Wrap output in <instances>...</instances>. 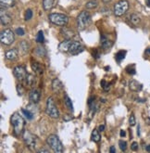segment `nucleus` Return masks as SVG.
<instances>
[{
	"mask_svg": "<svg viewBox=\"0 0 150 153\" xmlns=\"http://www.w3.org/2000/svg\"><path fill=\"white\" fill-rule=\"evenodd\" d=\"M10 122H11V124L13 126L14 135H15L16 136H20L21 135H22L23 131H24L25 121L21 114L19 112L13 113L11 115V118H10Z\"/></svg>",
	"mask_w": 150,
	"mask_h": 153,
	"instance_id": "1",
	"label": "nucleus"
},
{
	"mask_svg": "<svg viewBox=\"0 0 150 153\" xmlns=\"http://www.w3.org/2000/svg\"><path fill=\"white\" fill-rule=\"evenodd\" d=\"M46 143L49 145L51 150L56 153H62L64 150L61 141H60L58 136L56 135H50L46 138Z\"/></svg>",
	"mask_w": 150,
	"mask_h": 153,
	"instance_id": "2",
	"label": "nucleus"
},
{
	"mask_svg": "<svg viewBox=\"0 0 150 153\" xmlns=\"http://www.w3.org/2000/svg\"><path fill=\"white\" fill-rule=\"evenodd\" d=\"M91 15L87 11H82L77 17V27L79 31H83L90 25Z\"/></svg>",
	"mask_w": 150,
	"mask_h": 153,
	"instance_id": "3",
	"label": "nucleus"
},
{
	"mask_svg": "<svg viewBox=\"0 0 150 153\" xmlns=\"http://www.w3.org/2000/svg\"><path fill=\"white\" fill-rule=\"evenodd\" d=\"M50 22L58 26H66L69 22V17L61 13H51L48 16Z\"/></svg>",
	"mask_w": 150,
	"mask_h": 153,
	"instance_id": "4",
	"label": "nucleus"
},
{
	"mask_svg": "<svg viewBox=\"0 0 150 153\" xmlns=\"http://www.w3.org/2000/svg\"><path fill=\"white\" fill-rule=\"evenodd\" d=\"M22 138L27 147H29L31 150H34L35 149L37 137L34 135V134H32L30 131L26 130L22 134Z\"/></svg>",
	"mask_w": 150,
	"mask_h": 153,
	"instance_id": "5",
	"label": "nucleus"
},
{
	"mask_svg": "<svg viewBox=\"0 0 150 153\" xmlns=\"http://www.w3.org/2000/svg\"><path fill=\"white\" fill-rule=\"evenodd\" d=\"M45 112L47 115H49L51 118H58L59 117V111L57 108V106L55 105L53 98H48L47 101H46V109Z\"/></svg>",
	"mask_w": 150,
	"mask_h": 153,
	"instance_id": "6",
	"label": "nucleus"
},
{
	"mask_svg": "<svg viewBox=\"0 0 150 153\" xmlns=\"http://www.w3.org/2000/svg\"><path fill=\"white\" fill-rule=\"evenodd\" d=\"M128 9H129V2L127 0H120V1H119L114 6L113 9L114 15L117 17H120L127 12Z\"/></svg>",
	"mask_w": 150,
	"mask_h": 153,
	"instance_id": "7",
	"label": "nucleus"
},
{
	"mask_svg": "<svg viewBox=\"0 0 150 153\" xmlns=\"http://www.w3.org/2000/svg\"><path fill=\"white\" fill-rule=\"evenodd\" d=\"M0 40L1 43L6 46L11 45L15 40V36H14V33L10 29H5L1 32L0 35Z\"/></svg>",
	"mask_w": 150,
	"mask_h": 153,
	"instance_id": "8",
	"label": "nucleus"
},
{
	"mask_svg": "<svg viewBox=\"0 0 150 153\" xmlns=\"http://www.w3.org/2000/svg\"><path fill=\"white\" fill-rule=\"evenodd\" d=\"M13 74L14 76L20 81H23L25 80L26 77H27V71H26V69L24 68L23 66H17L14 68L13 70Z\"/></svg>",
	"mask_w": 150,
	"mask_h": 153,
	"instance_id": "9",
	"label": "nucleus"
},
{
	"mask_svg": "<svg viewBox=\"0 0 150 153\" xmlns=\"http://www.w3.org/2000/svg\"><path fill=\"white\" fill-rule=\"evenodd\" d=\"M40 98H41V95H40V92L38 90L36 89H32L30 93H29V98H30V101L32 103V104H36L39 102L40 100Z\"/></svg>",
	"mask_w": 150,
	"mask_h": 153,
	"instance_id": "10",
	"label": "nucleus"
},
{
	"mask_svg": "<svg viewBox=\"0 0 150 153\" xmlns=\"http://www.w3.org/2000/svg\"><path fill=\"white\" fill-rule=\"evenodd\" d=\"M72 43V39H66L62 41L58 46V49L60 52H63V53H66V52L69 51V47H71V45Z\"/></svg>",
	"mask_w": 150,
	"mask_h": 153,
	"instance_id": "11",
	"label": "nucleus"
},
{
	"mask_svg": "<svg viewBox=\"0 0 150 153\" xmlns=\"http://www.w3.org/2000/svg\"><path fill=\"white\" fill-rule=\"evenodd\" d=\"M18 54H19V51L16 48H12L10 50H8L6 53H5V57L8 60H15L18 58Z\"/></svg>",
	"mask_w": 150,
	"mask_h": 153,
	"instance_id": "12",
	"label": "nucleus"
},
{
	"mask_svg": "<svg viewBox=\"0 0 150 153\" xmlns=\"http://www.w3.org/2000/svg\"><path fill=\"white\" fill-rule=\"evenodd\" d=\"M63 89V84L60 82V80L58 78H55L52 81V90L55 93H59Z\"/></svg>",
	"mask_w": 150,
	"mask_h": 153,
	"instance_id": "13",
	"label": "nucleus"
},
{
	"mask_svg": "<svg viewBox=\"0 0 150 153\" xmlns=\"http://www.w3.org/2000/svg\"><path fill=\"white\" fill-rule=\"evenodd\" d=\"M129 87L133 92H139V91H141V90H142L143 85L140 84V83H138L137 81L132 80L130 82V84H129Z\"/></svg>",
	"mask_w": 150,
	"mask_h": 153,
	"instance_id": "14",
	"label": "nucleus"
},
{
	"mask_svg": "<svg viewBox=\"0 0 150 153\" xmlns=\"http://www.w3.org/2000/svg\"><path fill=\"white\" fill-rule=\"evenodd\" d=\"M60 33H62V35L66 38V39H72V38H73L75 36V33L72 30L69 29V28H67V27H64V26L62 27Z\"/></svg>",
	"mask_w": 150,
	"mask_h": 153,
	"instance_id": "15",
	"label": "nucleus"
},
{
	"mask_svg": "<svg viewBox=\"0 0 150 153\" xmlns=\"http://www.w3.org/2000/svg\"><path fill=\"white\" fill-rule=\"evenodd\" d=\"M11 22V17L7 13H4V8H1V24L4 26L8 25Z\"/></svg>",
	"mask_w": 150,
	"mask_h": 153,
	"instance_id": "16",
	"label": "nucleus"
},
{
	"mask_svg": "<svg viewBox=\"0 0 150 153\" xmlns=\"http://www.w3.org/2000/svg\"><path fill=\"white\" fill-rule=\"evenodd\" d=\"M112 46H113V42L109 41L105 35H102L101 36V46H102V48L109 49Z\"/></svg>",
	"mask_w": 150,
	"mask_h": 153,
	"instance_id": "17",
	"label": "nucleus"
},
{
	"mask_svg": "<svg viewBox=\"0 0 150 153\" xmlns=\"http://www.w3.org/2000/svg\"><path fill=\"white\" fill-rule=\"evenodd\" d=\"M16 0H0L1 8H8L15 5Z\"/></svg>",
	"mask_w": 150,
	"mask_h": 153,
	"instance_id": "18",
	"label": "nucleus"
},
{
	"mask_svg": "<svg viewBox=\"0 0 150 153\" xmlns=\"http://www.w3.org/2000/svg\"><path fill=\"white\" fill-rule=\"evenodd\" d=\"M32 71H34L35 73L39 74V75L43 73V69H42L41 64L38 63V62H36V61L32 62Z\"/></svg>",
	"mask_w": 150,
	"mask_h": 153,
	"instance_id": "19",
	"label": "nucleus"
},
{
	"mask_svg": "<svg viewBox=\"0 0 150 153\" xmlns=\"http://www.w3.org/2000/svg\"><path fill=\"white\" fill-rule=\"evenodd\" d=\"M54 2L55 0H43V8L45 10L48 11L54 6Z\"/></svg>",
	"mask_w": 150,
	"mask_h": 153,
	"instance_id": "20",
	"label": "nucleus"
},
{
	"mask_svg": "<svg viewBox=\"0 0 150 153\" xmlns=\"http://www.w3.org/2000/svg\"><path fill=\"white\" fill-rule=\"evenodd\" d=\"M91 139L92 141L98 143L101 140V136L99 134V130H97V129H95L93 132H92V136H91Z\"/></svg>",
	"mask_w": 150,
	"mask_h": 153,
	"instance_id": "21",
	"label": "nucleus"
},
{
	"mask_svg": "<svg viewBox=\"0 0 150 153\" xmlns=\"http://www.w3.org/2000/svg\"><path fill=\"white\" fill-rule=\"evenodd\" d=\"M25 81H26V84H27V85H29L30 87H32L34 85V84H35V77L32 74H30V73H28V75H27V77H26V79H25Z\"/></svg>",
	"mask_w": 150,
	"mask_h": 153,
	"instance_id": "22",
	"label": "nucleus"
},
{
	"mask_svg": "<svg viewBox=\"0 0 150 153\" xmlns=\"http://www.w3.org/2000/svg\"><path fill=\"white\" fill-rule=\"evenodd\" d=\"M64 101H65V104H66L67 108L69 109V111H73V105H72V99L69 98V96L66 94L64 96Z\"/></svg>",
	"mask_w": 150,
	"mask_h": 153,
	"instance_id": "23",
	"label": "nucleus"
},
{
	"mask_svg": "<svg viewBox=\"0 0 150 153\" xmlns=\"http://www.w3.org/2000/svg\"><path fill=\"white\" fill-rule=\"evenodd\" d=\"M21 112L24 114V116L27 118V120H32V118H34V112L31 111L30 109H21Z\"/></svg>",
	"mask_w": 150,
	"mask_h": 153,
	"instance_id": "24",
	"label": "nucleus"
},
{
	"mask_svg": "<svg viewBox=\"0 0 150 153\" xmlns=\"http://www.w3.org/2000/svg\"><path fill=\"white\" fill-rule=\"evenodd\" d=\"M126 52L125 50L123 51V50H120V51H119L118 53H117L116 55H115V59H116V60L118 61V62H120L121 60H122L124 58H125V55H126Z\"/></svg>",
	"mask_w": 150,
	"mask_h": 153,
	"instance_id": "25",
	"label": "nucleus"
},
{
	"mask_svg": "<svg viewBox=\"0 0 150 153\" xmlns=\"http://www.w3.org/2000/svg\"><path fill=\"white\" fill-rule=\"evenodd\" d=\"M98 6V2L96 0H91V1H89L86 3L85 7L87 9H93V8H96Z\"/></svg>",
	"mask_w": 150,
	"mask_h": 153,
	"instance_id": "26",
	"label": "nucleus"
},
{
	"mask_svg": "<svg viewBox=\"0 0 150 153\" xmlns=\"http://www.w3.org/2000/svg\"><path fill=\"white\" fill-rule=\"evenodd\" d=\"M20 47L21 48L23 53H26L29 50V44L27 43V41H21V43L20 44Z\"/></svg>",
	"mask_w": 150,
	"mask_h": 153,
	"instance_id": "27",
	"label": "nucleus"
},
{
	"mask_svg": "<svg viewBox=\"0 0 150 153\" xmlns=\"http://www.w3.org/2000/svg\"><path fill=\"white\" fill-rule=\"evenodd\" d=\"M140 21H141V19H140V17L137 14H133V15L131 16V21H132V23L134 25H137L140 22Z\"/></svg>",
	"mask_w": 150,
	"mask_h": 153,
	"instance_id": "28",
	"label": "nucleus"
},
{
	"mask_svg": "<svg viewBox=\"0 0 150 153\" xmlns=\"http://www.w3.org/2000/svg\"><path fill=\"white\" fill-rule=\"evenodd\" d=\"M35 40H36L37 43H43L44 42L45 38H44V33H43V31H39L38 32V33H37V35H36Z\"/></svg>",
	"mask_w": 150,
	"mask_h": 153,
	"instance_id": "29",
	"label": "nucleus"
},
{
	"mask_svg": "<svg viewBox=\"0 0 150 153\" xmlns=\"http://www.w3.org/2000/svg\"><path fill=\"white\" fill-rule=\"evenodd\" d=\"M119 146H120V149L121 151H125L126 150H127V143L123 140L119 141Z\"/></svg>",
	"mask_w": 150,
	"mask_h": 153,
	"instance_id": "30",
	"label": "nucleus"
},
{
	"mask_svg": "<svg viewBox=\"0 0 150 153\" xmlns=\"http://www.w3.org/2000/svg\"><path fill=\"white\" fill-rule=\"evenodd\" d=\"M126 71H127V73L129 74H135V66H134V64L131 65V66H128L127 69H126Z\"/></svg>",
	"mask_w": 150,
	"mask_h": 153,
	"instance_id": "31",
	"label": "nucleus"
},
{
	"mask_svg": "<svg viewBox=\"0 0 150 153\" xmlns=\"http://www.w3.org/2000/svg\"><path fill=\"white\" fill-rule=\"evenodd\" d=\"M32 17V9H27L25 12V21H29L31 20Z\"/></svg>",
	"mask_w": 150,
	"mask_h": 153,
	"instance_id": "32",
	"label": "nucleus"
},
{
	"mask_svg": "<svg viewBox=\"0 0 150 153\" xmlns=\"http://www.w3.org/2000/svg\"><path fill=\"white\" fill-rule=\"evenodd\" d=\"M17 92L19 96H22L24 93V89H23L21 84H17Z\"/></svg>",
	"mask_w": 150,
	"mask_h": 153,
	"instance_id": "33",
	"label": "nucleus"
},
{
	"mask_svg": "<svg viewBox=\"0 0 150 153\" xmlns=\"http://www.w3.org/2000/svg\"><path fill=\"white\" fill-rule=\"evenodd\" d=\"M129 123H130L131 126H134L135 123H136V121H135V117H134L133 114H132V115L130 116V118H129Z\"/></svg>",
	"mask_w": 150,
	"mask_h": 153,
	"instance_id": "34",
	"label": "nucleus"
},
{
	"mask_svg": "<svg viewBox=\"0 0 150 153\" xmlns=\"http://www.w3.org/2000/svg\"><path fill=\"white\" fill-rule=\"evenodd\" d=\"M36 52L39 54V56H44L45 54V50L44 47H42V46H38V47H37Z\"/></svg>",
	"mask_w": 150,
	"mask_h": 153,
	"instance_id": "35",
	"label": "nucleus"
},
{
	"mask_svg": "<svg viewBox=\"0 0 150 153\" xmlns=\"http://www.w3.org/2000/svg\"><path fill=\"white\" fill-rule=\"evenodd\" d=\"M16 35H20V36H23L25 35V32H24V30L22 29V28H17L16 29Z\"/></svg>",
	"mask_w": 150,
	"mask_h": 153,
	"instance_id": "36",
	"label": "nucleus"
},
{
	"mask_svg": "<svg viewBox=\"0 0 150 153\" xmlns=\"http://www.w3.org/2000/svg\"><path fill=\"white\" fill-rule=\"evenodd\" d=\"M131 149L133 151H136L138 150V143L137 142H133L132 146H131Z\"/></svg>",
	"mask_w": 150,
	"mask_h": 153,
	"instance_id": "37",
	"label": "nucleus"
},
{
	"mask_svg": "<svg viewBox=\"0 0 150 153\" xmlns=\"http://www.w3.org/2000/svg\"><path fill=\"white\" fill-rule=\"evenodd\" d=\"M101 84H102V87L104 88V90H109V84H107L106 81H102Z\"/></svg>",
	"mask_w": 150,
	"mask_h": 153,
	"instance_id": "38",
	"label": "nucleus"
},
{
	"mask_svg": "<svg viewBox=\"0 0 150 153\" xmlns=\"http://www.w3.org/2000/svg\"><path fill=\"white\" fill-rule=\"evenodd\" d=\"M63 119H64V121H69V120H72V117L71 115H65Z\"/></svg>",
	"mask_w": 150,
	"mask_h": 153,
	"instance_id": "39",
	"label": "nucleus"
},
{
	"mask_svg": "<svg viewBox=\"0 0 150 153\" xmlns=\"http://www.w3.org/2000/svg\"><path fill=\"white\" fill-rule=\"evenodd\" d=\"M105 130V125L104 124H101V125H99V132H103Z\"/></svg>",
	"mask_w": 150,
	"mask_h": 153,
	"instance_id": "40",
	"label": "nucleus"
},
{
	"mask_svg": "<svg viewBox=\"0 0 150 153\" xmlns=\"http://www.w3.org/2000/svg\"><path fill=\"white\" fill-rule=\"evenodd\" d=\"M109 151H110V153H115V152H116V149H115L113 146H112V147H110Z\"/></svg>",
	"mask_w": 150,
	"mask_h": 153,
	"instance_id": "41",
	"label": "nucleus"
},
{
	"mask_svg": "<svg viewBox=\"0 0 150 153\" xmlns=\"http://www.w3.org/2000/svg\"><path fill=\"white\" fill-rule=\"evenodd\" d=\"M120 136H121V137H122V136H125L126 133H125V131H124V130H121V131H120Z\"/></svg>",
	"mask_w": 150,
	"mask_h": 153,
	"instance_id": "42",
	"label": "nucleus"
},
{
	"mask_svg": "<svg viewBox=\"0 0 150 153\" xmlns=\"http://www.w3.org/2000/svg\"><path fill=\"white\" fill-rule=\"evenodd\" d=\"M38 152H45V153H48V150H45V149H41L38 150Z\"/></svg>",
	"mask_w": 150,
	"mask_h": 153,
	"instance_id": "43",
	"label": "nucleus"
},
{
	"mask_svg": "<svg viewBox=\"0 0 150 153\" xmlns=\"http://www.w3.org/2000/svg\"><path fill=\"white\" fill-rule=\"evenodd\" d=\"M146 150H147V151H148V152H150V145L147 146V147H146Z\"/></svg>",
	"mask_w": 150,
	"mask_h": 153,
	"instance_id": "44",
	"label": "nucleus"
},
{
	"mask_svg": "<svg viewBox=\"0 0 150 153\" xmlns=\"http://www.w3.org/2000/svg\"><path fill=\"white\" fill-rule=\"evenodd\" d=\"M147 3L148 6H150V0H147Z\"/></svg>",
	"mask_w": 150,
	"mask_h": 153,
	"instance_id": "45",
	"label": "nucleus"
},
{
	"mask_svg": "<svg viewBox=\"0 0 150 153\" xmlns=\"http://www.w3.org/2000/svg\"><path fill=\"white\" fill-rule=\"evenodd\" d=\"M147 53H150V48H147Z\"/></svg>",
	"mask_w": 150,
	"mask_h": 153,
	"instance_id": "46",
	"label": "nucleus"
},
{
	"mask_svg": "<svg viewBox=\"0 0 150 153\" xmlns=\"http://www.w3.org/2000/svg\"><path fill=\"white\" fill-rule=\"evenodd\" d=\"M104 2H109V1H110V0H103Z\"/></svg>",
	"mask_w": 150,
	"mask_h": 153,
	"instance_id": "47",
	"label": "nucleus"
}]
</instances>
